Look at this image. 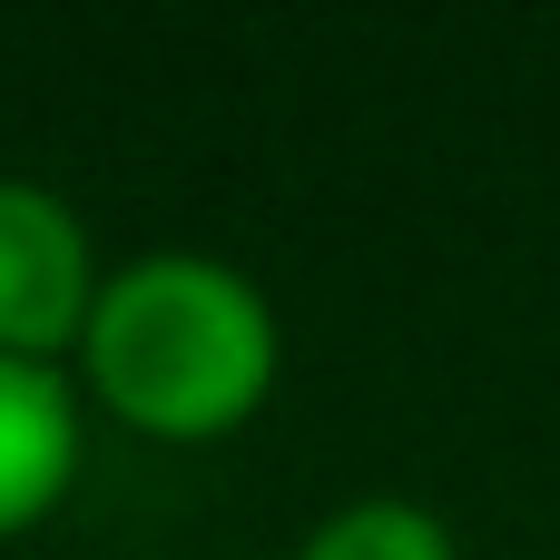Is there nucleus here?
<instances>
[{"mask_svg":"<svg viewBox=\"0 0 560 560\" xmlns=\"http://www.w3.org/2000/svg\"><path fill=\"white\" fill-rule=\"evenodd\" d=\"M79 354H89V384L118 423L167 433V443H207L266 404L276 315L217 256H148L98 285Z\"/></svg>","mask_w":560,"mask_h":560,"instance_id":"nucleus-1","label":"nucleus"},{"mask_svg":"<svg viewBox=\"0 0 560 560\" xmlns=\"http://www.w3.org/2000/svg\"><path fill=\"white\" fill-rule=\"evenodd\" d=\"M89 236L79 217L49 197V187H20L0 177V354L10 364H39L59 345L89 335Z\"/></svg>","mask_w":560,"mask_h":560,"instance_id":"nucleus-2","label":"nucleus"},{"mask_svg":"<svg viewBox=\"0 0 560 560\" xmlns=\"http://www.w3.org/2000/svg\"><path fill=\"white\" fill-rule=\"evenodd\" d=\"M69 463H79L69 384L49 364H10L0 354V532H30L69 492Z\"/></svg>","mask_w":560,"mask_h":560,"instance_id":"nucleus-3","label":"nucleus"},{"mask_svg":"<svg viewBox=\"0 0 560 560\" xmlns=\"http://www.w3.org/2000/svg\"><path fill=\"white\" fill-rule=\"evenodd\" d=\"M295 560H453V532L433 512H413V502H354V512H335Z\"/></svg>","mask_w":560,"mask_h":560,"instance_id":"nucleus-4","label":"nucleus"}]
</instances>
